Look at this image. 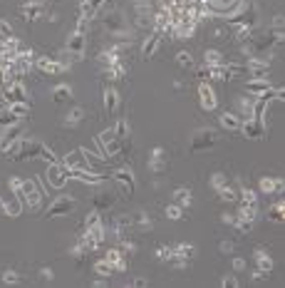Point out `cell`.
<instances>
[{"label":"cell","mask_w":285,"mask_h":288,"mask_svg":"<svg viewBox=\"0 0 285 288\" xmlns=\"http://www.w3.org/2000/svg\"><path fill=\"white\" fill-rule=\"evenodd\" d=\"M112 179H114V184L119 186L122 196H134V192H137V182H134V174H132L129 169H117V172L112 174Z\"/></svg>","instance_id":"obj_6"},{"label":"cell","mask_w":285,"mask_h":288,"mask_svg":"<svg viewBox=\"0 0 285 288\" xmlns=\"http://www.w3.org/2000/svg\"><path fill=\"white\" fill-rule=\"evenodd\" d=\"M20 184H22V179H17V176H10V179H7V189H10L12 194H17Z\"/></svg>","instance_id":"obj_54"},{"label":"cell","mask_w":285,"mask_h":288,"mask_svg":"<svg viewBox=\"0 0 285 288\" xmlns=\"http://www.w3.org/2000/svg\"><path fill=\"white\" fill-rule=\"evenodd\" d=\"M70 97H72V87H70V84H57V87L52 90V100H55L57 104L67 102Z\"/></svg>","instance_id":"obj_34"},{"label":"cell","mask_w":285,"mask_h":288,"mask_svg":"<svg viewBox=\"0 0 285 288\" xmlns=\"http://www.w3.org/2000/svg\"><path fill=\"white\" fill-rule=\"evenodd\" d=\"M112 204H114V196H112L109 192L97 194V209H107V206H112Z\"/></svg>","instance_id":"obj_46"},{"label":"cell","mask_w":285,"mask_h":288,"mask_svg":"<svg viewBox=\"0 0 285 288\" xmlns=\"http://www.w3.org/2000/svg\"><path fill=\"white\" fill-rule=\"evenodd\" d=\"M149 169L154 174H161L166 169V152H164V146H154L151 149V154H149Z\"/></svg>","instance_id":"obj_20"},{"label":"cell","mask_w":285,"mask_h":288,"mask_svg":"<svg viewBox=\"0 0 285 288\" xmlns=\"http://www.w3.org/2000/svg\"><path fill=\"white\" fill-rule=\"evenodd\" d=\"M266 120H258V117H248V120H243V124H241V130L238 132H243V137H248V140H263L266 137Z\"/></svg>","instance_id":"obj_8"},{"label":"cell","mask_w":285,"mask_h":288,"mask_svg":"<svg viewBox=\"0 0 285 288\" xmlns=\"http://www.w3.org/2000/svg\"><path fill=\"white\" fill-rule=\"evenodd\" d=\"M241 124H243V120H241L236 112H223V114H221V127H223V130L238 132V130H241Z\"/></svg>","instance_id":"obj_31"},{"label":"cell","mask_w":285,"mask_h":288,"mask_svg":"<svg viewBox=\"0 0 285 288\" xmlns=\"http://www.w3.org/2000/svg\"><path fill=\"white\" fill-rule=\"evenodd\" d=\"M17 196H20V202L27 204L30 209H37V206L42 204V189H40V184H37L35 179H22V184H20V189H17Z\"/></svg>","instance_id":"obj_4"},{"label":"cell","mask_w":285,"mask_h":288,"mask_svg":"<svg viewBox=\"0 0 285 288\" xmlns=\"http://www.w3.org/2000/svg\"><path fill=\"white\" fill-rule=\"evenodd\" d=\"M246 70L251 74V80H268V74H271V62L263 60V58H251V60L246 62Z\"/></svg>","instance_id":"obj_11"},{"label":"cell","mask_w":285,"mask_h":288,"mask_svg":"<svg viewBox=\"0 0 285 288\" xmlns=\"http://www.w3.org/2000/svg\"><path fill=\"white\" fill-rule=\"evenodd\" d=\"M159 45H161V32L151 30V35H149V38L144 40V45H142V58H144V60L154 58V52L159 50Z\"/></svg>","instance_id":"obj_23"},{"label":"cell","mask_w":285,"mask_h":288,"mask_svg":"<svg viewBox=\"0 0 285 288\" xmlns=\"http://www.w3.org/2000/svg\"><path fill=\"white\" fill-rule=\"evenodd\" d=\"M218 196L223 199V202H228V204H233V202H238V189H233L231 184H226L221 192H218Z\"/></svg>","instance_id":"obj_42"},{"label":"cell","mask_w":285,"mask_h":288,"mask_svg":"<svg viewBox=\"0 0 285 288\" xmlns=\"http://www.w3.org/2000/svg\"><path fill=\"white\" fill-rule=\"evenodd\" d=\"M253 104H256V97L251 94V97H238L236 100V114L241 117V120H248L251 114H253Z\"/></svg>","instance_id":"obj_26"},{"label":"cell","mask_w":285,"mask_h":288,"mask_svg":"<svg viewBox=\"0 0 285 288\" xmlns=\"http://www.w3.org/2000/svg\"><path fill=\"white\" fill-rule=\"evenodd\" d=\"M15 122H20V117H15L12 110L2 102L0 104V127H7V124H15Z\"/></svg>","instance_id":"obj_36"},{"label":"cell","mask_w":285,"mask_h":288,"mask_svg":"<svg viewBox=\"0 0 285 288\" xmlns=\"http://www.w3.org/2000/svg\"><path fill=\"white\" fill-rule=\"evenodd\" d=\"M166 216H169L171 221H179V218H184V209H181L179 204H169V206H166Z\"/></svg>","instance_id":"obj_48"},{"label":"cell","mask_w":285,"mask_h":288,"mask_svg":"<svg viewBox=\"0 0 285 288\" xmlns=\"http://www.w3.org/2000/svg\"><path fill=\"white\" fill-rule=\"evenodd\" d=\"M0 38H15V32H12V25H10L7 20H0Z\"/></svg>","instance_id":"obj_52"},{"label":"cell","mask_w":285,"mask_h":288,"mask_svg":"<svg viewBox=\"0 0 285 288\" xmlns=\"http://www.w3.org/2000/svg\"><path fill=\"white\" fill-rule=\"evenodd\" d=\"M40 159H45L47 164H55V162H57V156H55V152H52L50 146H45V144H42V149H40Z\"/></svg>","instance_id":"obj_51"},{"label":"cell","mask_w":285,"mask_h":288,"mask_svg":"<svg viewBox=\"0 0 285 288\" xmlns=\"http://www.w3.org/2000/svg\"><path fill=\"white\" fill-rule=\"evenodd\" d=\"M199 100H201V107H204L206 112H214L216 107H218V97H216L211 82H201V84H199Z\"/></svg>","instance_id":"obj_14"},{"label":"cell","mask_w":285,"mask_h":288,"mask_svg":"<svg viewBox=\"0 0 285 288\" xmlns=\"http://www.w3.org/2000/svg\"><path fill=\"white\" fill-rule=\"evenodd\" d=\"M112 132H114L122 142H127V137H129V122H127V117H119L117 124L112 127Z\"/></svg>","instance_id":"obj_37"},{"label":"cell","mask_w":285,"mask_h":288,"mask_svg":"<svg viewBox=\"0 0 285 288\" xmlns=\"http://www.w3.org/2000/svg\"><path fill=\"white\" fill-rule=\"evenodd\" d=\"M40 278H42L45 284H50V281H55V271L47 268V266H42V268H40Z\"/></svg>","instance_id":"obj_53"},{"label":"cell","mask_w":285,"mask_h":288,"mask_svg":"<svg viewBox=\"0 0 285 288\" xmlns=\"http://www.w3.org/2000/svg\"><path fill=\"white\" fill-rule=\"evenodd\" d=\"M268 90H271V82H268V80H248V82H246V92L253 94V97H258V94H263V92H268Z\"/></svg>","instance_id":"obj_32"},{"label":"cell","mask_w":285,"mask_h":288,"mask_svg":"<svg viewBox=\"0 0 285 288\" xmlns=\"http://www.w3.org/2000/svg\"><path fill=\"white\" fill-rule=\"evenodd\" d=\"M40 149H42V142H37V140H27V137H20L17 142H12L7 149H5V154H7L12 162H25V159H35V156H40Z\"/></svg>","instance_id":"obj_1"},{"label":"cell","mask_w":285,"mask_h":288,"mask_svg":"<svg viewBox=\"0 0 285 288\" xmlns=\"http://www.w3.org/2000/svg\"><path fill=\"white\" fill-rule=\"evenodd\" d=\"M236 244L233 241H221V254H233Z\"/></svg>","instance_id":"obj_56"},{"label":"cell","mask_w":285,"mask_h":288,"mask_svg":"<svg viewBox=\"0 0 285 288\" xmlns=\"http://www.w3.org/2000/svg\"><path fill=\"white\" fill-rule=\"evenodd\" d=\"M223 62V55L218 50H206L204 52V65H221Z\"/></svg>","instance_id":"obj_44"},{"label":"cell","mask_w":285,"mask_h":288,"mask_svg":"<svg viewBox=\"0 0 285 288\" xmlns=\"http://www.w3.org/2000/svg\"><path fill=\"white\" fill-rule=\"evenodd\" d=\"M89 22H92V20L79 18V20H77V32H82V35H84V32H87V28H89Z\"/></svg>","instance_id":"obj_55"},{"label":"cell","mask_w":285,"mask_h":288,"mask_svg":"<svg viewBox=\"0 0 285 288\" xmlns=\"http://www.w3.org/2000/svg\"><path fill=\"white\" fill-rule=\"evenodd\" d=\"M204 5L211 15H231L241 5V0H204Z\"/></svg>","instance_id":"obj_13"},{"label":"cell","mask_w":285,"mask_h":288,"mask_svg":"<svg viewBox=\"0 0 285 288\" xmlns=\"http://www.w3.org/2000/svg\"><path fill=\"white\" fill-rule=\"evenodd\" d=\"M102 100H104V112H107V117H114L117 110H119V92H117L114 87H104Z\"/></svg>","instance_id":"obj_17"},{"label":"cell","mask_w":285,"mask_h":288,"mask_svg":"<svg viewBox=\"0 0 285 288\" xmlns=\"http://www.w3.org/2000/svg\"><path fill=\"white\" fill-rule=\"evenodd\" d=\"M0 82H5V65L0 62Z\"/></svg>","instance_id":"obj_61"},{"label":"cell","mask_w":285,"mask_h":288,"mask_svg":"<svg viewBox=\"0 0 285 288\" xmlns=\"http://www.w3.org/2000/svg\"><path fill=\"white\" fill-rule=\"evenodd\" d=\"M233 271H238V274L246 271V261L243 258H233Z\"/></svg>","instance_id":"obj_58"},{"label":"cell","mask_w":285,"mask_h":288,"mask_svg":"<svg viewBox=\"0 0 285 288\" xmlns=\"http://www.w3.org/2000/svg\"><path fill=\"white\" fill-rule=\"evenodd\" d=\"M253 261H256V268H258V271H263L266 276H268V274L273 271V266H276V264H273V258H271V254H268L266 248H258V251H256V256H253Z\"/></svg>","instance_id":"obj_24"},{"label":"cell","mask_w":285,"mask_h":288,"mask_svg":"<svg viewBox=\"0 0 285 288\" xmlns=\"http://www.w3.org/2000/svg\"><path fill=\"white\" fill-rule=\"evenodd\" d=\"M94 274H97V276H114V268H112V266L102 258V261H97V264H94Z\"/></svg>","instance_id":"obj_45"},{"label":"cell","mask_w":285,"mask_h":288,"mask_svg":"<svg viewBox=\"0 0 285 288\" xmlns=\"http://www.w3.org/2000/svg\"><path fill=\"white\" fill-rule=\"evenodd\" d=\"M226 184H231L226 174H214V176H211V186H214L216 192H221V189H223Z\"/></svg>","instance_id":"obj_49"},{"label":"cell","mask_w":285,"mask_h":288,"mask_svg":"<svg viewBox=\"0 0 285 288\" xmlns=\"http://www.w3.org/2000/svg\"><path fill=\"white\" fill-rule=\"evenodd\" d=\"M283 179H276V176H261V192L266 194V196H271V194H281L283 192Z\"/></svg>","instance_id":"obj_25"},{"label":"cell","mask_w":285,"mask_h":288,"mask_svg":"<svg viewBox=\"0 0 285 288\" xmlns=\"http://www.w3.org/2000/svg\"><path fill=\"white\" fill-rule=\"evenodd\" d=\"M62 162H65V172H67V169H87V162H84V152H82V149L70 152Z\"/></svg>","instance_id":"obj_28"},{"label":"cell","mask_w":285,"mask_h":288,"mask_svg":"<svg viewBox=\"0 0 285 288\" xmlns=\"http://www.w3.org/2000/svg\"><path fill=\"white\" fill-rule=\"evenodd\" d=\"M0 284H2V286H17V284H22V278H20V274H17V271L5 268V271L0 274Z\"/></svg>","instance_id":"obj_35"},{"label":"cell","mask_w":285,"mask_h":288,"mask_svg":"<svg viewBox=\"0 0 285 288\" xmlns=\"http://www.w3.org/2000/svg\"><path fill=\"white\" fill-rule=\"evenodd\" d=\"M22 132H25V130H22V124H20V122H15V124H7V127H2V132H0V149L5 152V149H7L10 144L17 142V140L22 137Z\"/></svg>","instance_id":"obj_16"},{"label":"cell","mask_w":285,"mask_h":288,"mask_svg":"<svg viewBox=\"0 0 285 288\" xmlns=\"http://www.w3.org/2000/svg\"><path fill=\"white\" fill-rule=\"evenodd\" d=\"M174 204H179L181 209H184V206H191V189L179 186V189L174 192Z\"/></svg>","instance_id":"obj_33"},{"label":"cell","mask_w":285,"mask_h":288,"mask_svg":"<svg viewBox=\"0 0 285 288\" xmlns=\"http://www.w3.org/2000/svg\"><path fill=\"white\" fill-rule=\"evenodd\" d=\"M102 22H104V28L112 35H117L122 40H129V22H127V18H124L122 10H107V12H102Z\"/></svg>","instance_id":"obj_2"},{"label":"cell","mask_w":285,"mask_h":288,"mask_svg":"<svg viewBox=\"0 0 285 288\" xmlns=\"http://www.w3.org/2000/svg\"><path fill=\"white\" fill-rule=\"evenodd\" d=\"M7 107L12 110L15 117H27V114H30V104H27V100H22V102H12V104H7Z\"/></svg>","instance_id":"obj_41"},{"label":"cell","mask_w":285,"mask_h":288,"mask_svg":"<svg viewBox=\"0 0 285 288\" xmlns=\"http://www.w3.org/2000/svg\"><path fill=\"white\" fill-rule=\"evenodd\" d=\"M129 224H132V231H151L154 228V221H151V216L146 214V212H137V214H129Z\"/></svg>","instance_id":"obj_22"},{"label":"cell","mask_w":285,"mask_h":288,"mask_svg":"<svg viewBox=\"0 0 285 288\" xmlns=\"http://www.w3.org/2000/svg\"><path fill=\"white\" fill-rule=\"evenodd\" d=\"M45 182H47L52 189H62V186L67 184V172H65V166H60L57 162L50 164L47 172H45Z\"/></svg>","instance_id":"obj_12"},{"label":"cell","mask_w":285,"mask_h":288,"mask_svg":"<svg viewBox=\"0 0 285 288\" xmlns=\"http://www.w3.org/2000/svg\"><path fill=\"white\" fill-rule=\"evenodd\" d=\"M271 35H276V38H283V18L278 15V18H273V25H271Z\"/></svg>","instance_id":"obj_50"},{"label":"cell","mask_w":285,"mask_h":288,"mask_svg":"<svg viewBox=\"0 0 285 288\" xmlns=\"http://www.w3.org/2000/svg\"><path fill=\"white\" fill-rule=\"evenodd\" d=\"M194 256H196V246H194V244H176V246H174L171 266H174V268H186Z\"/></svg>","instance_id":"obj_7"},{"label":"cell","mask_w":285,"mask_h":288,"mask_svg":"<svg viewBox=\"0 0 285 288\" xmlns=\"http://www.w3.org/2000/svg\"><path fill=\"white\" fill-rule=\"evenodd\" d=\"M221 286H223V288H236V286H238V278H233V276H226V278L221 281Z\"/></svg>","instance_id":"obj_57"},{"label":"cell","mask_w":285,"mask_h":288,"mask_svg":"<svg viewBox=\"0 0 285 288\" xmlns=\"http://www.w3.org/2000/svg\"><path fill=\"white\" fill-rule=\"evenodd\" d=\"M233 218H236V214H228V212L221 214V221H223V224H231V226H233Z\"/></svg>","instance_id":"obj_59"},{"label":"cell","mask_w":285,"mask_h":288,"mask_svg":"<svg viewBox=\"0 0 285 288\" xmlns=\"http://www.w3.org/2000/svg\"><path fill=\"white\" fill-rule=\"evenodd\" d=\"M129 286H134V288H144V286H149V284H146L144 278H134V281H132Z\"/></svg>","instance_id":"obj_60"},{"label":"cell","mask_w":285,"mask_h":288,"mask_svg":"<svg viewBox=\"0 0 285 288\" xmlns=\"http://www.w3.org/2000/svg\"><path fill=\"white\" fill-rule=\"evenodd\" d=\"M104 261L114 268V274H124V271H127V256H124L119 248H109L107 256H104Z\"/></svg>","instance_id":"obj_21"},{"label":"cell","mask_w":285,"mask_h":288,"mask_svg":"<svg viewBox=\"0 0 285 288\" xmlns=\"http://www.w3.org/2000/svg\"><path fill=\"white\" fill-rule=\"evenodd\" d=\"M216 130L211 127H201V130H196L194 132V137H191V152H206V149H211L216 144Z\"/></svg>","instance_id":"obj_5"},{"label":"cell","mask_w":285,"mask_h":288,"mask_svg":"<svg viewBox=\"0 0 285 288\" xmlns=\"http://www.w3.org/2000/svg\"><path fill=\"white\" fill-rule=\"evenodd\" d=\"M99 146H102V156L104 159H122L124 154H127V146H124V142L112 132V130H107V132H102L99 134Z\"/></svg>","instance_id":"obj_3"},{"label":"cell","mask_w":285,"mask_h":288,"mask_svg":"<svg viewBox=\"0 0 285 288\" xmlns=\"http://www.w3.org/2000/svg\"><path fill=\"white\" fill-rule=\"evenodd\" d=\"M72 209H74V202H72V196H57L52 204H50V209H47V218H57V216H65L70 214Z\"/></svg>","instance_id":"obj_15"},{"label":"cell","mask_w":285,"mask_h":288,"mask_svg":"<svg viewBox=\"0 0 285 288\" xmlns=\"http://www.w3.org/2000/svg\"><path fill=\"white\" fill-rule=\"evenodd\" d=\"M176 65L186 72L194 70V58H191V52H189V50H181V52L176 55Z\"/></svg>","instance_id":"obj_39"},{"label":"cell","mask_w":285,"mask_h":288,"mask_svg":"<svg viewBox=\"0 0 285 288\" xmlns=\"http://www.w3.org/2000/svg\"><path fill=\"white\" fill-rule=\"evenodd\" d=\"M2 212L7 216H20L22 212V202H20V196L17 194H10V196H2Z\"/></svg>","instance_id":"obj_27"},{"label":"cell","mask_w":285,"mask_h":288,"mask_svg":"<svg viewBox=\"0 0 285 288\" xmlns=\"http://www.w3.org/2000/svg\"><path fill=\"white\" fill-rule=\"evenodd\" d=\"M84 107H72L70 112H67V117L62 120V124H65V130H74V127H79L82 122H84Z\"/></svg>","instance_id":"obj_30"},{"label":"cell","mask_w":285,"mask_h":288,"mask_svg":"<svg viewBox=\"0 0 285 288\" xmlns=\"http://www.w3.org/2000/svg\"><path fill=\"white\" fill-rule=\"evenodd\" d=\"M35 68L42 72V74H47V77L65 72V68L57 62V58H37V60H35Z\"/></svg>","instance_id":"obj_18"},{"label":"cell","mask_w":285,"mask_h":288,"mask_svg":"<svg viewBox=\"0 0 285 288\" xmlns=\"http://www.w3.org/2000/svg\"><path fill=\"white\" fill-rule=\"evenodd\" d=\"M97 224H102V214H99V209H92L89 214L84 216V228H89V226H97Z\"/></svg>","instance_id":"obj_47"},{"label":"cell","mask_w":285,"mask_h":288,"mask_svg":"<svg viewBox=\"0 0 285 288\" xmlns=\"http://www.w3.org/2000/svg\"><path fill=\"white\" fill-rule=\"evenodd\" d=\"M156 258L161 261V264H171V258H174V246H159L156 248Z\"/></svg>","instance_id":"obj_43"},{"label":"cell","mask_w":285,"mask_h":288,"mask_svg":"<svg viewBox=\"0 0 285 288\" xmlns=\"http://www.w3.org/2000/svg\"><path fill=\"white\" fill-rule=\"evenodd\" d=\"M22 100H27L25 84H22L20 80L5 82V87H2V102H5V104H12V102H22Z\"/></svg>","instance_id":"obj_9"},{"label":"cell","mask_w":285,"mask_h":288,"mask_svg":"<svg viewBox=\"0 0 285 288\" xmlns=\"http://www.w3.org/2000/svg\"><path fill=\"white\" fill-rule=\"evenodd\" d=\"M283 202H276V204H273V206H271V209H268V218H271V221H276V224H283Z\"/></svg>","instance_id":"obj_40"},{"label":"cell","mask_w":285,"mask_h":288,"mask_svg":"<svg viewBox=\"0 0 285 288\" xmlns=\"http://www.w3.org/2000/svg\"><path fill=\"white\" fill-rule=\"evenodd\" d=\"M50 10H47V2H42V0H27L22 8H20V15L27 20V22H35V20H40V18H45Z\"/></svg>","instance_id":"obj_10"},{"label":"cell","mask_w":285,"mask_h":288,"mask_svg":"<svg viewBox=\"0 0 285 288\" xmlns=\"http://www.w3.org/2000/svg\"><path fill=\"white\" fill-rule=\"evenodd\" d=\"M238 216H243V218H248V221H256V218H258V204H246V202H241Z\"/></svg>","instance_id":"obj_38"},{"label":"cell","mask_w":285,"mask_h":288,"mask_svg":"<svg viewBox=\"0 0 285 288\" xmlns=\"http://www.w3.org/2000/svg\"><path fill=\"white\" fill-rule=\"evenodd\" d=\"M17 50H20V45H17L15 38H2V40H0V62L15 60V58H17Z\"/></svg>","instance_id":"obj_19"},{"label":"cell","mask_w":285,"mask_h":288,"mask_svg":"<svg viewBox=\"0 0 285 288\" xmlns=\"http://www.w3.org/2000/svg\"><path fill=\"white\" fill-rule=\"evenodd\" d=\"M65 50H70L72 55H77V58H82L84 55V35L82 32H70V38H67V48Z\"/></svg>","instance_id":"obj_29"}]
</instances>
